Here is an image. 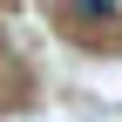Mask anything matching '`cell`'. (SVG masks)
Returning a JSON list of instances; mask_svg holds the SVG:
<instances>
[{
    "instance_id": "obj_1",
    "label": "cell",
    "mask_w": 122,
    "mask_h": 122,
    "mask_svg": "<svg viewBox=\"0 0 122 122\" xmlns=\"http://www.w3.org/2000/svg\"><path fill=\"white\" fill-rule=\"evenodd\" d=\"M61 7H68V20H88V27H95V20H115L122 0H61Z\"/></svg>"
}]
</instances>
